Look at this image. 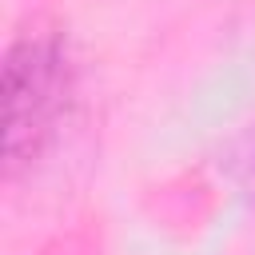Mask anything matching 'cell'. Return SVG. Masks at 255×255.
I'll return each instance as SVG.
<instances>
[{
    "mask_svg": "<svg viewBox=\"0 0 255 255\" xmlns=\"http://www.w3.org/2000/svg\"><path fill=\"white\" fill-rule=\"evenodd\" d=\"M72 56L56 28H28L4 52V175L28 171L56 139L72 100Z\"/></svg>",
    "mask_w": 255,
    "mask_h": 255,
    "instance_id": "1",
    "label": "cell"
},
{
    "mask_svg": "<svg viewBox=\"0 0 255 255\" xmlns=\"http://www.w3.org/2000/svg\"><path fill=\"white\" fill-rule=\"evenodd\" d=\"M251 191H255V147H251Z\"/></svg>",
    "mask_w": 255,
    "mask_h": 255,
    "instance_id": "2",
    "label": "cell"
}]
</instances>
